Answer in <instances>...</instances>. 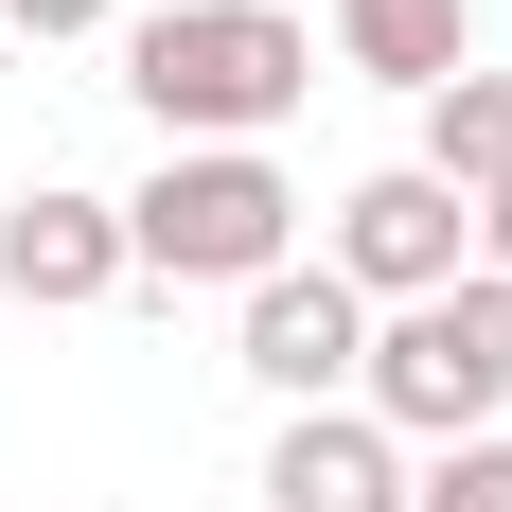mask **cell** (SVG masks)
<instances>
[{
  "label": "cell",
  "mask_w": 512,
  "mask_h": 512,
  "mask_svg": "<svg viewBox=\"0 0 512 512\" xmlns=\"http://www.w3.org/2000/svg\"><path fill=\"white\" fill-rule=\"evenodd\" d=\"M354 407L389 424V442H495V407H512V283H495V265H460L442 301L371 318Z\"/></svg>",
  "instance_id": "3957f363"
},
{
  "label": "cell",
  "mask_w": 512,
  "mask_h": 512,
  "mask_svg": "<svg viewBox=\"0 0 512 512\" xmlns=\"http://www.w3.org/2000/svg\"><path fill=\"white\" fill-rule=\"evenodd\" d=\"M318 265H336L354 301H389V318H407V301H442V283L477 265V212L442 195L424 159H389V177H354V195H336V248H318Z\"/></svg>",
  "instance_id": "277c9868"
},
{
  "label": "cell",
  "mask_w": 512,
  "mask_h": 512,
  "mask_svg": "<svg viewBox=\"0 0 512 512\" xmlns=\"http://www.w3.org/2000/svg\"><path fill=\"white\" fill-rule=\"evenodd\" d=\"M124 89H142V124L177 159L195 142H265V124L318 89V36L283 0H159L142 36H124Z\"/></svg>",
  "instance_id": "6da1fadb"
},
{
  "label": "cell",
  "mask_w": 512,
  "mask_h": 512,
  "mask_svg": "<svg viewBox=\"0 0 512 512\" xmlns=\"http://www.w3.org/2000/svg\"><path fill=\"white\" fill-rule=\"evenodd\" d=\"M230 371H248V389H283V424H301V407H354V371H371V301L336 283V265H283V283H248Z\"/></svg>",
  "instance_id": "5b68a950"
},
{
  "label": "cell",
  "mask_w": 512,
  "mask_h": 512,
  "mask_svg": "<svg viewBox=\"0 0 512 512\" xmlns=\"http://www.w3.org/2000/svg\"><path fill=\"white\" fill-rule=\"evenodd\" d=\"M124 265L142 283H283L301 265V177L265 142H195V159H159L142 195H124Z\"/></svg>",
  "instance_id": "7a4b0ae2"
},
{
  "label": "cell",
  "mask_w": 512,
  "mask_h": 512,
  "mask_svg": "<svg viewBox=\"0 0 512 512\" xmlns=\"http://www.w3.org/2000/svg\"><path fill=\"white\" fill-rule=\"evenodd\" d=\"M336 71H371V89H460L477 71V0H336Z\"/></svg>",
  "instance_id": "ba28073f"
},
{
  "label": "cell",
  "mask_w": 512,
  "mask_h": 512,
  "mask_svg": "<svg viewBox=\"0 0 512 512\" xmlns=\"http://www.w3.org/2000/svg\"><path fill=\"white\" fill-rule=\"evenodd\" d=\"M0 36H106V0H0Z\"/></svg>",
  "instance_id": "8fae6325"
},
{
  "label": "cell",
  "mask_w": 512,
  "mask_h": 512,
  "mask_svg": "<svg viewBox=\"0 0 512 512\" xmlns=\"http://www.w3.org/2000/svg\"><path fill=\"white\" fill-rule=\"evenodd\" d=\"M265 512H407V442L371 407H301L265 442Z\"/></svg>",
  "instance_id": "52a82bcc"
},
{
  "label": "cell",
  "mask_w": 512,
  "mask_h": 512,
  "mask_svg": "<svg viewBox=\"0 0 512 512\" xmlns=\"http://www.w3.org/2000/svg\"><path fill=\"white\" fill-rule=\"evenodd\" d=\"M124 283H142V265H124V195H71V177L0 195V301L71 318V301H124Z\"/></svg>",
  "instance_id": "8992f818"
},
{
  "label": "cell",
  "mask_w": 512,
  "mask_h": 512,
  "mask_svg": "<svg viewBox=\"0 0 512 512\" xmlns=\"http://www.w3.org/2000/svg\"><path fill=\"white\" fill-rule=\"evenodd\" d=\"M424 177L442 195H512V71H460V89H424Z\"/></svg>",
  "instance_id": "9c48e42d"
},
{
  "label": "cell",
  "mask_w": 512,
  "mask_h": 512,
  "mask_svg": "<svg viewBox=\"0 0 512 512\" xmlns=\"http://www.w3.org/2000/svg\"><path fill=\"white\" fill-rule=\"evenodd\" d=\"M407 512H512V442H442L407 477Z\"/></svg>",
  "instance_id": "30bf717a"
}]
</instances>
